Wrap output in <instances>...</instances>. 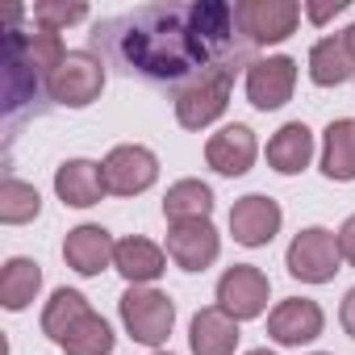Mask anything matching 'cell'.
<instances>
[{
    "label": "cell",
    "mask_w": 355,
    "mask_h": 355,
    "mask_svg": "<svg viewBox=\"0 0 355 355\" xmlns=\"http://www.w3.org/2000/svg\"><path fill=\"white\" fill-rule=\"evenodd\" d=\"M105 34L113 38L117 59L146 80H184V76L193 80L201 67H209L205 51L197 46V38L189 30L184 9L150 5V9H138V13L113 21Z\"/></svg>",
    "instance_id": "obj_1"
},
{
    "label": "cell",
    "mask_w": 355,
    "mask_h": 355,
    "mask_svg": "<svg viewBox=\"0 0 355 355\" xmlns=\"http://www.w3.org/2000/svg\"><path fill=\"white\" fill-rule=\"evenodd\" d=\"M63 59H67V51H63L59 34H51V30H38V34L9 30L5 34V109L17 113L26 101H34L38 88L51 84V76Z\"/></svg>",
    "instance_id": "obj_2"
},
{
    "label": "cell",
    "mask_w": 355,
    "mask_h": 355,
    "mask_svg": "<svg viewBox=\"0 0 355 355\" xmlns=\"http://www.w3.org/2000/svg\"><path fill=\"white\" fill-rule=\"evenodd\" d=\"M42 330L46 338L67 351V355H109L113 351V330L109 322L84 301V293L76 288H59L46 309H42Z\"/></svg>",
    "instance_id": "obj_3"
},
{
    "label": "cell",
    "mask_w": 355,
    "mask_h": 355,
    "mask_svg": "<svg viewBox=\"0 0 355 355\" xmlns=\"http://www.w3.org/2000/svg\"><path fill=\"white\" fill-rule=\"evenodd\" d=\"M234 71L239 67H226V63L201 67L180 92H175V121H180L184 130H205L209 121H218L226 113V105H230Z\"/></svg>",
    "instance_id": "obj_4"
},
{
    "label": "cell",
    "mask_w": 355,
    "mask_h": 355,
    "mask_svg": "<svg viewBox=\"0 0 355 355\" xmlns=\"http://www.w3.org/2000/svg\"><path fill=\"white\" fill-rule=\"evenodd\" d=\"M184 13H189V30H193L197 46L205 51L209 63H226V67H234V63L251 51L247 38H234V34H243V30H239L234 9L222 5V0H197V5H189Z\"/></svg>",
    "instance_id": "obj_5"
},
{
    "label": "cell",
    "mask_w": 355,
    "mask_h": 355,
    "mask_svg": "<svg viewBox=\"0 0 355 355\" xmlns=\"http://www.w3.org/2000/svg\"><path fill=\"white\" fill-rule=\"evenodd\" d=\"M121 322L130 330L134 343L142 347H163L171 326H175V305L167 293L150 288V284H130L121 293Z\"/></svg>",
    "instance_id": "obj_6"
},
{
    "label": "cell",
    "mask_w": 355,
    "mask_h": 355,
    "mask_svg": "<svg viewBox=\"0 0 355 355\" xmlns=\"http://www.w3.org/2000/svg\"><path fill=\"white\" fill-rule=\"evenodd\" d=\"M101 88H105V63L88 51H67V59L55 67V76L46 84V96L55 105L84 109L101 96Z\"/></svg>",
    "instance_id": "obj_7"
},
{
    "label": "cell",
    "mask_w": 355,
    "mask_h": 355,
    "mask_svg": "<svg viewBox=\"0 0 355 355\" xmlns=\"http://www.w3.org/2000/svg\"><path fill=\"white\" fill-rule=\"evenodd\" d=\"M284 263H288V272H293L297 280H305V284H326V280H334V272H338V263H343V255H338V234H330V230H322V226L301 230V234L288 243Z\"/></svg>",
    "instance_id": "obj_8"
},
{
    "label": "cell",
    "mask_w": 355,
    "mask_h": 355,
    "mask_svg": "<svg viewBox=\"0 0 355 355\" xmlns=\"http://www.w3.org/2000/svg\"><path fill=\"white\" fill-rule=\"evenodd\" d=\"M234 17L251 46H272L297 30L301 5H293V0H243V5H234Z\"/></svg>",
    "instance_id": "obj_9"
},
{
    "label": "cell",
    "mask_w": 355,
    "mask_h": 355,
    "mask_svg": "<svg viewBox=\"0 0 355 355\" xmlns=\"http://www.w3.org/2000/svg\"><path fill=\"white\" fill-rule=\"evenodd\" d=\"M101 171H105V189L113 197H138V193H146L159 180V159L146 146L130 142V146H113L105 155Z\"/></svg>",
    "instance_id": "obj_10"
},
{
    "label": "cell",
    "mask_w": 355,
    "mask_h": 355,
    "mask_svg": "<svg viewBox=\"0 0 355 355\" xmlns=\"http://www.w3.org/2000/svg\"><path fill=\"white\" fill-rule=\"evenodd\" d=\"M268 276L251 263H234L226 268V276L218 280V305L234 318V322H247V318H259L268 309Z\"/></svg>",
    "instance_id": "obj_11"
},
{
    "label": "cell",
    "mask_w": 355,
    "mask_h": 355,
    "mask_svg": "<svg viewBox=\"0 0 355 355\" xmlns=\"http://www.w3.org/2000/svg\"><path fill=\"white\" fill-rule=\"evenodd\" d=\"M293 84H297V63L288 55H268L247 63V101L263 113L280 109L293 96Z\"/></svg>",
    "instance_id": "obj_12"
},
{
    "label": "cell",
    "mask_w": 355,
    "mask_h": 355,
    "mask_svg": "<svg viewBox=\"0 0 355 355\" xmlns=\"http://www.w3.org/2000/svg\"><path fill=\"white\" fill-rule=\"evenodd\" d=\"M280 222H284L280 205H276L272 197H259V193L234 201V209H230V234H234V243H243V247H268V243L276 239Z\"/></svg>",
    "instance_id": "obj_13"
},
{
    "label": "cell",
    "mask_w": 355,
    "mask_h": 355,
    "mask_svg": "<svg viewBox=\"0 0 355 355\" xmlns=\"http://www.w3.org/2000/svg\"><path fill=\"white\" fill-rule=\"evenodd\" d=\"M218 251H222V243H218L214 222H180L167 230V255L184 272H205L218 259Z\"/></svg>",
    "instance_id": "obj_14"
},
{
    "label": "cell",
    "mask_w": 355,
    "mask_h": 355,
    "mask_svg": "<svg viewBox=\"0 0 355 355\" xmlns=\"http://www.w3.org/2000/svg\"><path fill=\"white\" fill-rule=\"evenodd\" d=\"M322 309L318 301H305V297H288L280 301L272 313H268V334L280 343V347H301V343H313L322 334Z\"/></svg>",
    "instance_id": "obj_15"
},
{
    "label": "cell",
    "mask_w": 355,
    "mask_h": 355,
    "mask_svg": "<svg viewBox=\"0 0 355 355\" xmlns=\"http://www.w3.org/2000/svg\"><path fill=\"white\" fill-rule=\"evenodd\" d=\"M255 155H259L255 134H251L247 125H239V121L226 125V130H218V134L205 142V163H209L218 175H243V171H251Z\"/></svg>",
    "instance_id": "obj_16"
},
{
    "label": "cell",
    "mask_w": 355,
    "mask_h": 355,
    "mask_svg": "<svg viewBox=\"0 0 355 355\" xmlns=\"http://www.w3.org/2000/svg\"><path fill=\"white\" fill-rule=\"evenodd\" d=\"M117 255V243L105 226H76L67 239H63V259L67 268H76L80 276H96L113 263Z\"/></svg>",
    "instance_id": "obj_17"
},
{
    "label": "cell",
    "mask_w": 355,
    "mask_h": 355,
    "mask_svg": "<svg viewBox=\"0 0 355 355\" xmlns=\"http://www.w3.org/2000/svg\"><path fill=\"white\" fill-rule=\"evenodd\" d=\"M55 193H59L63 205H71V209L96 205V201L109 193V189H105L101 163H92V159H67V163L55 171Z\"/></svg>",
    "instance_id": "obj_18"
},
{
    "label": "cell",
    "mask_w": 355,
    "mask_h": 355,
    "mask_svg": "<svg viewBox=\"0 0 355 355\" xmlns=\"http://www.w3.org/2000/svg\"><path fill=\"white\" fill-rule=\"evenodd\" d=\"M193 355H234L239 347V322L222 309V305H209L193 318Z\"/></svg>",
    "instance_id": "obj_19"
},
{
    "label": "cell",
    "mask_w": 355,
    "mask_h": 355,
    "mask_svg": "<svg viewBox=\"0 0 355 355\" xmlns=\"http://www.w3.org/2000/svg\"><path fill=\"white\" fill-rule=\"evenodd\" d=\"M309 159H313V134H309V125L288 121V125H280V130L272 134V142H268V163H272V171L297 175V171L309 167Z\"/></svg>",
    "instance_id": "obj_20"
},
{
    "label": "cell",
    "mask_w": 355,
    "mask_h": 355,
    "mask_svg": "<svg viewBox=\"0 0 355 355\" xmlns=\"http://www.w3.org/2000/svg\"><path fill=\"white\" fill-rule=\"evenodd\" d=\"M113 268L130 280V284H150L167 272V259L155 243L146 239H121L117 243V255H113Z\"/></svg>",
    "instance_id": "obj_21"
},
{
    "label": "cell",
    "mask_w": 355,
    "mask_h": 355,
    "mask_svg": "<svg viewBox=\"0 0 355 355\" xmlns=\"http://www.w3.org/2000/svg\"><path fill=\"white\" fill-rule=\"evenodd\" d=\"M322 171L330 180L347 184L355 180V121L338 117L326 125V142H322Z\"/></svg>",
    "instance_id": "obj_22"
},
{
    "label": "cell",
    "mask_w": 355,
    "mask_h": 355,
    "mask_svg": "<svg viewBox=\"0 0 355 355\" xmlns=\"http://www.w3.org/2000/svg\"><path fill=\"white\" fill-rule=\"evenodd\" d=\"M214 214V189L201 184V180H180V184H171L167 197H163V218L171 226H180V222H209Z\"/></svg>",
    "instance_id": "obj_23"
},
{
    "label": "cell",
    "mask_w": 355,
    "mask_h": 355,
    "mask_svg": "<svg viewBox=\"0 0 355 355\" xmlns=\"http://www.w3.org/2000/svg\"><path fill=\"white\" fill-rule=\"evenodd\" d=\"M309 76H313L318 88H334V84H347L355 76V59H351L343 34L313 42V51H309Z\"/></svg>",
    "instance_id": "obj_24"
},
{
    "label": "cell",
    "mask_w": 355,
    "mask_h": 355,
    "mask_svg": "<svg viewBox=\"0 0 355 355\" xmlns=\"http://www.w3.org/2000/svg\"><path fill=\"white\" fill-rule=\"evenodd\" d=\"M38 288H42V268H38L34 259H26V255L9 259L5 272H0V305L13 309V313L26 309V305L38 297Z\"/></svg>",
    "instance_id": "obj_25"
},
{
    "label": "cell",
    "mask_w": 355,
    "mask_h": 355,
    "mask_svg": "<svg viewBox=\"0 0 355 355\" xmlns=\"http://www.w3.org/2000/svg\"><path fill=\"white\" fill-rule=\"evenodd\" d=\"M38 214H42L38 189L9 175V180L0 184V222H5V226H26V222H34Z\"/></svg>",
    "instance_id": "obj_26"
},
{
    "label": "cell",
    "mask_w": 355,
    "mask_h": 355,
    "mask_svg": "<svg viewBox=\"0 0 355 355\" xmlns=\"http://www.w3.org/2000/svg\"><path fill=\"white\" fill-rule=\"evenodd\" d=\"M84 17H88L84 5H63V0H38V5H34V21H38V30H51V34H59V30L84 21Z\"/></svg>",
    "instance_id": "obj_27"
},
{
    "label": "cell",
    "mask_w": 355,
    "mask_h": 355,
    "mask_svg": "<svg viewBox=\"0 0 355 355\" xmlns=\"http://www.w3.org/2000/svg\"><path fill=\"white\" fill-rule=\"evenodd\" d=\"M338 255L347 259V263H355V214L343 222V230H338Z\"/></svg>",
    "instance_id": "obj_28"
},
{
    "label": "cell",
    "mask_w": 355,
    "mask_h": 355,
    "mask_svg": "<svg viewBox=\"0 0 355 355\" xmlns=\"http://www.w3.org/2000/svg\"><path fill=\"white\" fill-rule=\"evenodd\" d=\"M343 9H347V0H330V5H309L305 13H309V21H318V26H322V21H330V17H338Z\"/></svg>",
    "instance_id": "obj_29"
},
{
    "label": "cell",
    "mask_w": 355,
    "mask_h": 355,
    "mask_svg": "<svg viewBox=\"0 0 355 355\" xmlns=\"http://www.w3.org/2000/svg\"><path fill=\"white\" fill-rule=\"evenodd\" d=\"M338 318H343V330H347V334L355 338V288H351V293L343 297V309H338Z\"/></svg>",
    "instance_id": "obj_30"
},
{
    "label": "cell",
    "mask_w": 355,
    "mask_h": 355,
    "mask_svg": "<svg viewBox=\"0 0 355 355\" xmlns=\"http://www.w3.org/2000/svg\"><path fill=\"white\" fill-rule=\"evenodd\" d=\"M343 42H347V51H351V59H355V26H351V30L343 34Z\"/></svg>",
    "instance_id": "obj_31"
},
{
    "label": "cell",
    "mask_w": 355,
    "mask_h": 355,
    "mask_svg": "<svg viewBox=\"0 0 355 355\" xmlns=\"http://www.w3.org/2000/svg\"><path fill=\"white\" fill-rule=\"evenodd\" d=\"M247 355H276V351H268V347H255V351H247Z\"/></svg>",
    "instance_id": "obj_32"
}]
</instances>
